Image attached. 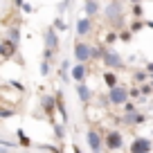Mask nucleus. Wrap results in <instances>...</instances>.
I'll list each match as a JSON object with an SVG mask.
<instances>
[{
  "mask_svg": "<svg viewBox=\"0 0 153 153\" xmlns=\"http://www.w3.org/2000/svg\"><path fill=\"white\" fill-rule=\"evenodd\" d=\"M108 97H110V101H113V104H126V99H128V90H126V88H122V86H113Z\"/></svg>",
  "mask_w": 153,
  "mask_h": 153,
  "instance_id": "nucleus-1",
  "label": "nucleus"
},
{
  "mask_svg": "<svg viewBox=\"0 0 153 153\" xmlns=\"http://www.w3.org/2000/svg\"><path fill=\"white\" fill-rule=\"evenodd\" d=\"M149 151H151L149 140H144V137L133 140V144H131V153H149Z\"/></svg>",
  "mask_w": 153,
  "mask_h": 153,
  "instance_id": "nucleus-2",
  "label": "nucleus"
},
{
  "mask_svg": "<svg viewBox=\"0 0 153 153\" xmlns=\"http://www.w3.org/2000/svg\"><path fill=\"white\" fill-rule=\"evenodd\" d=\"M106 146L108 149H122V135L117 133V131H110L108 135H106Z\"/></svg>",
  "mask_w": 153,
  "mask_h": 153,
  "instance_id": "nucleus-3",
  "label": "nucleus"
},
{
  "mask_svg": "<svg viewBox=\"0 0 153 153\" xmlns=\"http://www.w3.org/2000/svg\"><path fill=\"white\" fill-rule=\"evenodd\" d=\"M74 59L76 61H88L90 59V48L83 45V43H76L74 45Z\"/></svg>",
  "mask_w": 153,
  "mask_h": 153,
  "instance_id": "nucleus-4",
  "label": "nucleus"
},
{
  "mask_svg": "<svg viewBox=\"0 0 153 153\" xmlns=\"http://www.w3.org/2000/svg\"><path fill=\"white\" fill-rule=\"evenodd\" d=\"M88 144H90V149L95 153H99V149H101V137H99V133L97 131H88Z\"/></svg>",
  "mask_w": 153,
  "mask_h": 153,
  "instance_id": "nucleus-5",
  "label": "nucleus"
},
{
  "mask_svg": "<svg viewBox=\"0 0 153 153\" xmlns=\"http://www.w3.org/2000/svg\"><path fill=\"white\" fill-rule=\"evenodd\" d=\"M120 11H122L120 2H110V5L106 7V16H108V20H120Z\"/></svg>",
  "mask_w": 153,
  "mask_h": 153,
  "instance_id": "nucleus-6",
  "label": "nucleus"
},
{
  "mask_svg": "<svg viewBox=\"0 0 153 153\" xmlns=\"http://www.w3.org/2000/svg\"><path fill=\"white\" fill-rule=\"evenodd\" d=\"M104 63H106V65H113V68H120V65H122V59L117 56L115 52H108V54L104 56Z\"/></svg>",
  "mask_w": 153,
  "mask_h": 153,
  "instance_id": "nucleus-7",
  "label": "nucleus"
},
{
  "mask_svg": "<svg viewBox=\"0 0 153 153\" xmlns=\"http://www.w3.org/2000/svg\"><path fill=\"white\" fill-rule=\"evenodd\" d=\"M45 41H48V50H56L59 38H56V32H54V29H48V36H45Z\"/></svg>",
  "mask_w": 153,
  "mask_h": 153,
  "instance_id": "nucleus-8",
  "label": "nucleus"
},
{
  "mask_svg": "<svg viewBox=\"0 0 153 153\" xmlns=\"http://www.w3.org/2000/svg\"><path fill=\"white\" fill-rule=\"evenodd\" d=\"M86 74H88L86 65H74V68H72V76H74L76 81H83V79H86Z\"/></svg>",
  "mask_w": 153,
  "mask_h": 153,
  "instance_id": "nucleus-9",
  "label": "nucleus"
},
{
  "mask_svg": "<svg viewBox=\"0 0 153 153\" xmlns=\"http://www.w3.org/2000/svg\"><path fill=\"white\" fill-rule=\"evenodd\" d=\"M76 32H79V36L88 34V32H90V20H88V18H81L79 23H76Z\"/></svg>",
  "mask_w": 153,
  "mask_h": 153,
  "instance_id": "nucleus-10",
  "label": "nucleus"
},
{
  "mask_svg": "<svg viewBox=\"0 0 153 153\" xmlns=\"http://www.w3.org/2000/svg\"><path fill=\"white\" fill-rule=\"evenodd\" d=\"M76 92H79V99H81V101H88V99H90V90H88L83 83L79 86V90H76Z\"/></svg>",
  "mask_w": 153,
  "mask_h": 153,
  "instance_id": "nucleus-11",
  "label": "nucleus"
},
{
  "mask_svg": "<svg viewBox=\"0 0 153 153\" xmlns=\"http://www.w3.org/2000/svg\"><path fill=\"white\" fill-rule=\"evenodd\" d=\"M104 81L108 83L110 88H113V86H117V74H113V72H106V74H104Z\"/></svg>",
  "mask_w": 153,
  "mask_h": 153,
  "instance_id": "nucleus-12",
  "label": "nucleus"
},
{
  "mask_svg": "<svg viewBox=\"0 0 153 153\" xmlns=\"http://www.w3.org/2000/svg\"><path fill=\"white\" fill-rule=\"evenodd\" d=\"M97 9H99V7H97V2H95V0H88V2H86V14H88V16L97 14Z\"/></svg>",
  "mask_w": 153,
  "mask_h": 153,
  "instance_id": "nucleus-13",
  "label": "nucleus"
},
{
  "mask_svg": "<svg viewBox=\"0 0 153 153\" xmlns=\"http://www.w3.org/2000/svg\"><path fill=\"white\" fill-rule=\"evenodd\" d=\"M144 76H146V72H137V74H135V81H144Z\"/></svg>",
  "mask_w": 153,
  "mask_h": 153,
  "instance_id": "nucleus-14",
  "label": "nucleus"
},
{
  "mask_svg": "<svg viewBox=\"0 0 153 153\" xmlns=\"http://www.w3.org/2000/svg\"><path fill=\"white\" fill-rule=\"evenodd\" d=\"M41 72H43V74H48V72H50V65H48V63H43V65H41Z\"/></svg>",
  "mask_w": 153,
  "mask_h": 153,
  "instance_id": "nucleus-15",
  "label": "nucleus"
},
{
  "mask_svg": "<svg viewBox=\"0 0 153 153\" xmlns=\"http://www.w3.org/2000/svg\"><path fill=\"white\" fill-rule=\"evenodd\" d=\"M11 113H14V110H0V117H9Z\"/></svg>",
  "mask_w": 153,
  "mask_h": 153,
  "instance_id": "nucleus-16",
  "label": "nucleus"
},
{
  "mask_svg": "<svg viewBox=\"0 0 153 153\" xmlns=\"http://www.w3.org/2000/svg\"><path fill=\"white\" fill-rule=\"evenodd\" d=\"M149 72H151V76H153V63H149V68H146Z\"/></svg>",
  "mask_w": 153,
  "mask_h": 153,
  "instance_id": "nucleus-17",
  "label": "nucleus"
}]
</instances>
